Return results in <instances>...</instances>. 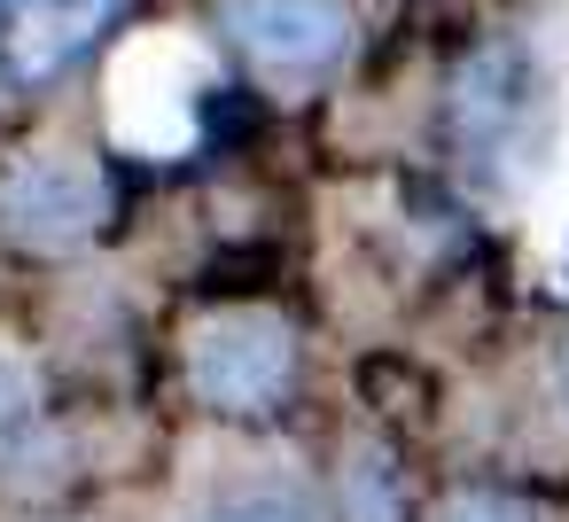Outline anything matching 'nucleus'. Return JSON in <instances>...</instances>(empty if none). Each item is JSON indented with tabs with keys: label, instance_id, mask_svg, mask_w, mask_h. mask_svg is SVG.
I'll use <instances>...</instances> for the list:
<instances>
[{
	"label": "nucleus",
	"instance_id": "nucleus-6",
	"mask_svg": "<svg viewBox=\"0 0 569 522\" xmlns=\"http://www.w3.org/2000/svg\"><path fill=\"white\" fill-rule=\"evenodd\" d=\"M437 522H530V514L515 499H499V491H460V499H445Z\"/></svg>",
	"mask_w": 569,
	"mask_h": 522
},
{
	"label": "nucleus",
	"instance_id": "nucleus-8",
	"mask_svg": "<svg viewBox=\"0 0 569 522\" xmlns=\"http://www.w3.org/2000/svg\"><path fill=\"white\" fill-rule=\"evenodd\" d=\"M9 9H17V0H0V24H9Z\"/></svg>",
	"mask_w": 569,
	"mask_h": 522
},
{
	"label": "nucleus",
	"instance_id": "nucleus-5",
	"mask_svg": "<svg viewBox=\"0 0 569 522\" xmlns=\"http://www.w3.org/2000/svg\"><path fill=\"white\" fill-rule=\"evenodd\" d=\"M118 9L126 0H17L0 24V63H9V79H56L71 56H87L110 32Z\"/></svg>",
	"mask_w": 569,
	"mask_h": 522
},
{
	"label": "nucleus",
	"instance_id": "nucleus-1",
	"mask_svg": "<svg viewBox=\"0 0 569 522\" xmlns=\"http://www.w3.org/2000/svg\"><path fill=\"white\" fill-rule=\"evenodd\" d=\"M297 374V343L273 312H211L188 335V382L219 413H273Z\"/></svg>",
	"mask_w": 569,
	"mask_h": 522
},
{
	"label": "nucleus",
	"instance_id": "nucleus-9",
	"mask_svg": "<svg viewBox=\"0 0 569 522\" xmlns=\"http://www.w3.org/2000/svg\"><path fill=\"white\" fill-rule=\"evenodd\" d=\"M561 390H569V359H561Z\"/></svg>",
	"mask_w": 569,
	"mask_h": 522
},
{
	"label": "nucleus",
	"instance_id": "nucleus-4",
	"mask_svg": "<svg viewBox=\"0 0 569 522\" xmlns=\"http://www.w3.org/2000/svg\"><path fill=\"white\" fill-rule=\"evenodd\" d=\"M219 24L234 32V48L258 71H281V79L328 71L351 48V9L343 0H219Z\"/></svg>",
	"mask_w": 569,
	"mask_h": 522
},
{
	"label": "nucleus",
	"instance_id": "nucleus-7",
	"mask_svg": "<svg viewBox=\"0 0 569 522\" xmlns=\"http://www.w3.org/2000/svg\"><path fill=\"white\" fill-rule=\"evenodd\" d=\"M211 522H305V514L281 506V499H242V506H219Z\"/></svg>",
	"mask_w": 569,
	"mask_h": 522
},
{
	"label": "nucleus",
	"instance_id": "nucleus-3",
	"mask_svg": "<svg viewBox=\"0 0 569 522\" xmlns=\"http://www.w3.org/2000/svg\"><path fill=\"white\" fill-rule=\"evenodd\" d=\"M102 211H110L102 172L79 157H32L0 180V234L24 250H71L102 227Z\"/></svg>",
	"mask_w": 569,
	"mask_h": 522
},
{
	"label": "nucleus",
	"instance_id": "nucleus-2",
	"mask_svg": "<svg viewBox=\"0 0 569 522\" xmlns=\"http://www.w3.org/2000/svg\"><path fill=\"white\" fill-rule=\"evenodd\" d=\"M530 118H538V63H530V48L499 40V48L460 63V79H452V141L468 149V164L515 157Z\"/></svg>",
	"mask_w": 569,
	"mask_h": 522
}]
</instances>
